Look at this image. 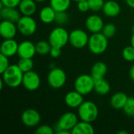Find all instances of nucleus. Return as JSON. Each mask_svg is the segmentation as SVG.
<instances>
[{
    "label": "nucleus",
    "instance_id": "7c9ffc66",
    "mask_svg": "<svg viewBox=\"0 0 134 134\" xmlns=\"http://www.w3.org/2000/svg\"><path fill=\"white\" fill-rule=\"evenodd\" d=\"M108 38H112L115 33H116V27L114 24L109 23L107 24H104L102 31H101Z\"/></svg>",
    "mask_w": 134,
    "mask_h": 134
},
{
    "label": "nucleus",
    "instance_id": "4468645a",
    "mask_svg": "<svg viewBox=\"0 0 134 134\" xmlns=\"http://www.w3.org/2000/svg\"><path fill=\"white\" fill-rule=\"evenodd\" d=\"M18 31L16 23L2 20L0 23V35L4 39L14 38Z\"/></svg>",
    "mask_w": 134,
    "mask_h": 134
},
{
    "label": "nucleus",
    "instance_id": "2eb2a0df",
    "mask_svg": "<svg viewBox=\"0 0 134 134\" xmlns=\"http://www.w3.org/2000/svg\"><path fill=\"white\" fill-rule=\"evenodd\" d=\"M19 43L14 38L5 39L0 46L1 54H3L8 57H11L17 54Z\"/></svg>",
    "mask_w": 134,
    "mask_h": 134
},
{
    "label": "nucleus",
    "instance_id": "4c0bfd02",
    "mask_svg": "<svg viewBox=\"0 0 134 134\" xmlns=\"http://www.w3.org/2000/svg\"><path fill=\"white\" fill-rule=\"evenodd\" d=\"M129 75H130V78L132 81L134 82V64H133L130 68V71H129Z\"/></svg>",
    "mask_w": 134,
    "mask_h": 134
},
{
    "label": "nucleus",
    "instance_id": "c756f323",
    "mask_svg": "<svg viewBox=\"0 0 134 134\" xmlns=\"http://www.w3.org/2000/svg\"><path fill=\"white\" fill-rule=\"evenodd\" d=\"M69 20V15L67 11H59L57 12L55 22L59 25H64L67 24Z\"/></svg>",
    "mask_w": 134,
    "mask_h": 134
},
{
    "label": "nucleus",
    "instance_id": "6ab92c4d",
    "mask_svg": "<svg viewBox=\"0 0 134 134\" xmlns=\"http://www.w3.org/2000/svg\"><path fill=\"white\" fill-rule=\"evenodd\" d=\"M56 14L57 11L50 5H46L41 9L39 12V19L43 24H49L55 22Z\"/></svg>",
    "mask_w": 134,
    "mask_h": 134
},
{
    "label": "nucleus",
    "instance_id": "f704fd0d",
    "mask_svg": "<svg viewBox=\"0 0 134 134\" xmlns=\"http://www.w3.org/2000/svg\"><path fill=\"white\" fill-rule=\"evenodd\" d=\"M21 0H0V9L4 6L7 7H18Z\"/></svg>",
    "mask_w": 134,
    "mask_h": 134
},
{
    "label": "nucleus",
    "instance_id": "f03ea898",
    "mask_svg": "<svg viewBox=\"0 0 134 134\" xmlns=\"http://www.w3.org/2000/svg\"><path fill=\"white\" fill-rule=\"evenodd\" d=\"M24 72L16 64H10L2 74V79L5 85L10 88H16L22 85Z\"/></svg>",
    "mask_w": 134,
    "mask_h": 134
},
{
    "label": "nucleus",
    "instance_id": "7ed1b4c3",
    "mask_svg": "<svg viewBox=\"0 0 134 134\" xmlns=\"http://www.w3.org/2000/svg\"><path fill=\"white\" fill-rule=\"evenodd\" d=\"M78 116L82 121L93 122L98 117L99 109L97 105L91 100H84L78 108Z\"/></svg>",
    "mask_w": 134,
    "mask_h": 134
},
{
    "label": "nucleus",
    "instance_id": "ea45409f",
    "mask_svg": "<svg viewBox=\"0 0 134 134\" xmlns=\"http://www.w3.org/2000/svg\"><path fill=\"white\" fill-rule=\"evenodd\" d=\"M130 45L134 47V34H133L131 35V38H130Z\"/></svg>",
    "mask_w": 134,
    "mask_h": 134
},
{
    "label": "nucleus",
    "instance_id": "f8f14e48",
    "mask_svg": "<svg viewBox=\"0 0 134 134\" xmlns=\"http://www.w3.org/2000/svg\"><path fill=\"white\" fill-rule=\"evenodd\" d=\"M85 25L86 29L93 34V33L101 32L104 26V24L100 16L97 14H92L90 15L86 19Z\"/></svg>",
    "mask_w": 134,
    "mask_h": 134
},
{
    "label": "nucleus",
    "instance_id": "a211bd4d",
    "mask_svg": "<svg viewBox=\"0 0 134 134\" xmlns=\"http://www.w3.org/2000/svg\"><path fill=\"white\" fill-rule=\"evenodd\" d=\"M102 12L106 16L115 17L119 15L121 12V6L116 1L108 0L104 2Z\"/></svg>",
    "mask_w": 134,
    "mask_h": 134
},
{
    "label": "nucleus",
    "instance_id": "423d86ee",
    "mask_svg": "<svg viewBox=\"0 0 134 134\" xmlns=\"http://www.w3.org/2000/svg\"><path fill=\"white\" fill-rule=\"evenodd\" d=\"M48 41L52 46L62 49L69 42V33L63 27H55L50 31Z\"/></svg>",
    "mask_w": 134,
    "mask_h": 134
},
{
    "label": "nucleus",
    "instance_id": "473e14b6",
    "mask_svg": "<svg viewBox=\"0 0 134 134\" xmlns=\"http://www.w3.org/2000/svg\"><path fill=\"white\" fill-rule=\"evenodd\" d=\"M55 132L54 128L49 125H41L36 128L35 133L38 134H53Z\"/></svg>",
    "mask_w": 134,
    "mask_h": 134
},
{
    "label": "nucleus",
    "instance_id": "f3484780",
    "mask_svg": "<svg viewBox=\"0 0 134 134\" xmlns=\"http://www.w3.org/2000/svg\"><path fill=\"white\" fill-rule=\"evenodd\" d=\"M21 13L19 9L14 7H7L4 6L0 9V16L2 20H9L14 23H16L21 17Z\"/></svg>",
    "mask_w": 134,
    "mask_h": 134
},
{
    "label": "nucleus",
    "instance_id": "dca6fc26",
    "mask_svg": "<svg viewBox=\"0 0 134 134\" xmlns=\"http://www.w3.org/2000/svg\"><path fill=\"white\" fill-rule=\"evenodd\" d=\"M83 102V95L76 91L75 90L67 93L64 97L65 104L71 108H78Z\"/></svg>",
    "mask_w": 134,
    "mask_h": 134
},
{
    "label": "nucleus",
    "instance_id": "72a5a7b5",
    "mask_svg": "<svg viewBox=\"0 0 134 134\" xmlns=\"http://www.w3.org/2000/svg\"><path fill=\"white\" fill-rule=\"evenodd\" d=\"M10 65L9 61V57L1 54L0 55V74L2 75Z\"/></svg>",
    "mask_w": 134,
    "mask_h": 134
},
{
    "label": "nucleus",
    "instance_id": "2f4dec72",
    "mask_svg": "<svg viewBox=\"0 0 134 134\" xmlns=\"http://www.w3.org/2000/svg\"><path fill=\"white\" fill-rule=\"evenodd\" d=\"M104 2V0H88L90 9L93 12H99L102 10Z\"/></svg>",
    "mask_w": 134,
    "mask_h": 134
},
{
    "label": "nucleus",
    "instance_id": "0eeeda50",
    "mask_svg": "<svg viewBox=\"0 0 134 134\" xmlns=\"http://www.w3.org/2000/svg\"><path fill=\"white\" fill-rule=\"evenodd\" d=\"M66 82L67 75L62 68L55 67L49 70L47 75V83L50 87L60 89L65 85Z\"/></svg>",
    "mask_w": 134,
    "mask_h": 134
},
{
    "label": "nucleus",
    "instance_id": "20e7f679",
    "mask_svg": "<svg viewBox=\"0 0 134 134\" xmlns=\"http://www.w3.org/2000/svg\"><path fill=\"white\" fill-rule=\"evenodd\" d=\"M108 38L102 32L93 33L90 36L87 46L92 53L95 55L102 54L108 49Z\"/></svg>",
    "mask_w": 134,
    "mask_h": 134
},
{
    "label": "nucleus",
    "instance_id": "a19ab883",
    "mask_svg": "<svg viewBox=\"0 0 134 134\" xmlns=\"http://www.w3.org/2000/svg\"><path fill=\"white\" fill-rule=\"evenodd\" d=\"M118 133L119 134H128L129 133V132H128V131H126V130H120V131H119V132H118Z\"/></svg>",
    "mask_w": 134,
    "mask_h": 134
},
{
    "label": "nucleus",
    "instance_id": "a878e982",
    "mask_svg": "<svg viewBox=\"0 0 134 134\" xmlns=\"http://www.w3.org/2000/svg\"><path fill=\"white\" fill-rule=\"evenodd\" d=\"M35 48H36V53L38 54L41 56H46L49 54L52 46L50 45L49 41L41 40L35 44Z\"/></svg>",
    "mask_w": 134,
    "mask_h": 134
},
{
    "label": "nucleus",
    "instance_id": "c03bdc74",
    "mask_svg": "<svg viewBox=\"0 0 134 134\" xmlns=\"http://www.w3.org/2000/svg\"><path fill=\"white\" fill-rule=\"evenodd\" d=\"M72 1H75V2H79V1H81V0H72Z\"/></svg>",
    "mask_w": 134,
    "mask_h": 134
},
{
    "label": "nucleus",
    "instance_id": "c85d7f7f",
    "mask_svg": "<svg viewBox=\"0 0 134 134\" xmlns=\"http://www.w3.org/2000/svg\"><path fill=\"white\" fill-rule=\"evenodd\" d=\"M122 57L125 60L128 62H133L134 61V47L131 45L126 46L123 49L122 52Z\"/></svg>",
    "mask_w": 134,
    "mask_h": 134
},
{
    "label": "nucleus",
    "instance_id": "37998d69",
    "mask_svg": "<svg viewBox=\"0 0 134 134\" xmlns=\"http://www.w3.org/2000/svg\"><path fill=\"white\" fill-rule=\"evenodd\" d=\"M132 33L133 34H134V25L132 27Z\"/></svg>",
    "mask_w": 134,
    "mask_h": 134
},
{
    "label": "nucleus",
    "instance_id": "b1692460",
    "mask_svg": "<svg viewBox=\"0 0 134 134\" xmlns=\"http://www.w3.org/2000/svg\"><path fill=\"white\" fill-rule=\"evenodd\" d=\"M111 90V86L104 79L95 80L94 91L99 95H106Z\"/></svg>",
    "mask_w": 134,
    "mask_h": 134
},
{
    "label": "nucleus",
    "instance_id": "393cba45",
    "mask_svg": "<svg viewBox=\"0 0 134 134\" xmlns=\"http://www.w3.org/2000/svg\"><path fill=\"white\" fill-rule=\"evenodd\" d=\"M72 0H49V5L57 11H67Z\"/></svg>",
    "mask_w": 134,
    "mask_h": 134
},
{
    "label": "nucleus",
    "instance_id": "412c9836",
    "mask_svg": "<svg viewBox=\"0 0 134 134\" xmlns=\"http://www.w3.org/2000/svg\"><path fill=\"white\" fill-rule=\"evenodd\" d=\"M128 97H129L125 93L117 92L111 96L110 99V104L115 110H122Z\"/></svg>",
    "mask_w": 134,
    "mask_h": 134
},
{
    "label": "nucleus",
    "instance_id": "e433bc0d",
    "mask_svg": "<svg viewBox=\"0 0 134 134\" xmlns=\"http://www.w3.org/2000/svg\"><path fill=\"white\" fill-rule=\"evenodd\" d=\"M61 48H58V47H54L52 46L49 55L53 57V58H58L60 55H61Z\"/></svg>",
    "mask_w": 134,
    "mask_h": 134
},
{
    "label": "nucleus",
    "instance_id": "bb28decb",
    "mask_svg": "<svg viewBox=\"0 0 134 134\" xmlns=\"http://www.w3.org/2000/svg\"><path fill=\"white\" fill-rule=\"evenodd\" d=\"M17 65L21 69V71L25 73L33 70L34 62L32 60V58H20L17 62Z\"/></svg>",
    "mask_w": 134,
    "mask_h": 134
},
{
    "label": "nucleus",
    "instance_id": "9b49d317",
    "mask_svg": "<svg viewBox=\"0 0 134 134\" xmlns=\"http://www.w3.org/2000/svg\"><path fill=\"white\" fill-rule=\"evenodd\" d=\"M21 122L27 127H36L41 122L39 112L34 108H27L21 114Z\"/></svg>",
    "mask_w": 134,
    "mask_h": 134
},
{
    "label": "nucleus",
    "instance_id": "ddd939ff",
    "mask_svg": "<svg viewBox=\"0 0 134 134\" xmlns=\"http://www.w3.org/2000/svg\"><path fill=\"white\" fill-rule=\"evenodd\" d=\"M36 53L35 44L32 42L25 40L19 43L17 56L20 58H33Z\"/></svg>",
    "mask_w": 134,
    "mask_h": 134
},
{
    "label": "nucleus",
    "instance_id": "58836bf2",
    "mask_svg": "<svg viewBox=\"0 0 134 134\" xmlns=\"http://www.w3.org/2000/svg\"><path fill=\"white\" fill-rule=\"evenodd\" d=\"M126 4L130 7H131L132 9H134V0H126Z\"/></svg>",
    "mask_w": 134,
    "mask_h": 134
},
{
    "label": "nucleus",
    "instance_id": "cd10ccee",
    "mask_svg": "<svg viewBox=\"0 0 134 134\" xmlns=\"http://www.w3.org/2000/svg\"><path fill=\"white\" fill-rule=\"evenodd\" d=\"M123 112L130 118H134V97H129L128 100L122 108Z\"/></svg>",
    "mask_w": 134,
    "mask_h": 134
},
{
    "label": "nucleus",
    "instance_id": "6e6552de",
    "mask_svg": "<svg viewBox=\"0 0 134 134\" xmlns=\"http://www.w3.org/2000/svg\"><path fill=\"white\" fill-rule=\"evenodd\" d=\"M18 31L24 36H31L37 30V23L32 16H21L16 22Z\"/></svg>",
    "mask_w": 134,
    "mask_h": 134
},
{
    "label": "nucleus",
    "instance_id": "c9c22d12",
    "mask_svg": "<svg viewBox=\"0 0 134 134\" xmlns=\"http://www.w3.org/2000/svg\"><path fill=\"white\" fill-rule=\"evenodd\" d=\"M77 8L82 13H86L87 11L90 10V5L88 3V0H81L77 2Z\"/></svg>",
    "mask_w": 134,
    "mask_h": 134
},
{
    "label": "nucleus",
    "instance_id": "4be33fe9",
    "mask_svg": "<svg viewBox=\"0 0 134 134\" xmlns=\"http://www.w3.org/2000/svg\"><path fill=\"white\" fill-rule=\"evenodd\" d=\"M108 72V67L104 62L98 61L93 64L91 68L90 75L93 78L94 80L104 79Z\"/></svg>",
    "mask_w": 134,
    "mask_h": 134
},
{
    "label": "nucleus",
    "instance_id": "9d476101",
    "mask_svg": "<svg viewBox=\"0 0 134 134\" xmlns=\"http://www.w3.org/2000/svg\"><path fill=\"white\" fill-rule=\"evenodd\" d=\"M41 85V78L39 75L33 70L24 73L22 86L28 91L37 90Z\"/></svg>",
    "mask_w": 134,
    "mask_h": 134
},
{
    "label": "nucleus",
    "instance_id": "79ce46f5",
    "mask_svg": "<svg viewBox=\"0 0 134 134\" xmlns=\"http://www.w3.org/2000/svg\"><path fill=\"white\" fill-rule=\"evenodd\" d=\"M35 1H36L37 2H45L46 0H35Z\"/></svg>",
    "mask_w": 134,
    "mask_h": 134
},
{
    "label": "nucleus",
    "instance_id": "1a4fd4ad",
    "mask_svg": "<svg viewBox=\"0 0 134 134\" xmlns=\"http://www.w3.org/2000/svg\"><path fill=\"white\" fill-rule=\"evenodd\" d=\"M90 36L82 29H74L69 33V43L75 49H82L88 45Z\"/></svg>",
    "mask_w": 134,
    "mask_h": 134
},
{
    "label": "nucleus",
    "instance_id": "5701e85b",
    "mask_svg": "<svg viewBox=\"0 0 134 134\" xmlns=\"http://www.w3.org/2000/svg\"><path fill=\"white\" fill-rule=\"evenodd\" d=\"M95 130L91 122L82 121L79 122L71 130L72 134H93Z\"/></svg>",
    "mask_w": 134,
    "mask_h": 134
},
{
    "label": "nucleus",
    "instance_id": "aec40b11",
    "mask_svg": "<svg viewBox=\"0 0 134 134\" xmlns=\"http://www.w3.org/2000/svg\"><path fill=\"white\" fill-rule=\"evenodd\" d=\"M35 0H21L18 9L23 16H32L37 10V4Z\"/></svg>",
    "mask_w": 134,
    "mask_h": 134
},
{
    "label": "nucleus",
    "instance_id": "f257e3e1",
    "mask_svg": "<svg viewBox=\"0 0 134 134\" xmlns=\"http://www.w3.org/2000/svg\"><path fill=\"white\" fill-rule=\"evenodd\" d=\"M78 114L68 111L60 115L55 126V132L58 134L71 133V130L79 122Z\"/></svg>",
    "mask_w": 134,
    "mask_h": 134
},
{
    "label": "nucleus",
    "instance_id": "39448f33",
    "mask_svg": "<svg viewBox=\"0 0 134 134\" xmlns=\"http://www.w3.org/2000/svg\"><path fill=\"white\" fill-rule=\"evenodd\" d=\"M95 80L91 75L82 74L79 75L74 82V88L83 96L88 95L94 90Z\"/></svg>",
    "mask_w": 134,
    "mask_h": 134
}]
</instances>
